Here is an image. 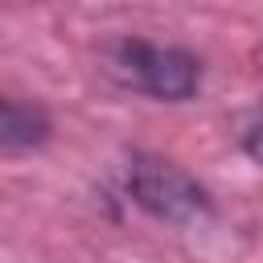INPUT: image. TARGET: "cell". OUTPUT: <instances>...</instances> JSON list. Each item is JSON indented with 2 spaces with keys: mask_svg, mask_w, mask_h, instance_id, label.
Wrapping results in <instances>:
<instances>
[{
  "mask_svg": "<svg viewBox=\"0 0 263 263\" xmlns=\"http://www.w3.org/2000/svg\"><path fill=\"white\" fill-rule=\"evenodd\" d=\"M107 74L132 90H144L152 99L181 103L201 82V62L173 45H148V41H115L107 49Z\"/></svg>",
  "mask_w": 263,
  "mask_h": 263,
  "instance_id": "6da1fadb",
  "label": "cell"
},
{
  "mask_svg": "<svg viewBox=\"0 0 263 263\" xmlns=\"http://www.w3.org/2000/svg\"><path fill=\"white\" fill-rule=\"evenodd\" d=\"M127 193L136 197V205H144L152 218L160 222H193L210 210L205 189L177 164L160 160V156H136L127 168Z\"/></svg>",
  "mask_w": 263,
  "mask_h": 263,
  "instance_id": "7a4b0ae2",
  "label": "cell"
},
{
  "mask_svg": "<svg viewBox=\"0 0 263 263\" xmlns=\"http://www.w3.org/2000/svg\"><path fill=\"white\" fill-rule=\"evenodd\" d=\"M49 136L45 111L0 95V148H33Z\"/></svg>",
  "mask_w": 263,
  "mask_h": 263,
  "instance_id": "3957f363",
  "label": "cell"
},
{
  "mask_svg": "<svg viewBox=\"0 0 263 263\" xmlns=\"http://www.w3.org/2000/svg\"><path fill=\"white\" fill-rule=\"evenodd\" d=\"M242 152H247L255 164H263V123H255V127L242 132Z\"/></svg>",
  "mask_w": 263,
  "mask_h": 263,
  "instance_id": "277c9868",
  "label": "cell"
}]
</instances>
